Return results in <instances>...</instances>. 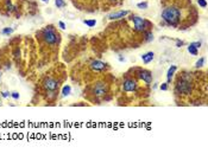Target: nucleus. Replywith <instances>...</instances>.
Segmentation results:
<instances>
[{
  "instance_id": "nucleus-1",
  "label": "nucleus",
  "mask_w": 208,
  "mask_h": 154,
  "mask_svg": "<svg viewBox=\"0 0 208 154\" xmlns=\"http://www.w3.org/2000/svg\"><path fill=\"white\" fill-rule=\"evenodd\" d=\"M162 20L164 22V24L167 26H171V28H177L181 18H182V8L177 5H170L167 6L163 11H162Z\"/></svg>"
},
{
  "instance_id": "nucleus-2",
  "label": "nucleus",
  "mask_w": 208,
  "mask_h": 154,
  "mask_svg": "<svg viewBox=\"0 0 208 154\" xmlns=\"http://www.w3.org/2000/svg\"><path fill=\"white\" fill-rule=\"evenodd\" d=\"M193 92V75L190 72H183L177 81L176 92L180 95H190Z\"/></svg>"
},
{
  "instance_id": "nucleus-3",
  "label": "nucleus",
  "mask_w": 208,
  "mask_h": 154,
  "mask_svg": "<svg viewBox=\"0 0 208 154\" xmlns=\"http://www.w3.org/2000/svg\"><path fill=\"white\" fill-rule=\"evenodd\" d=\"M42 38L43 40L50 45V46H56L60 44L61 42V36L57 31L55 30V28L52 25H49V26H45L43 30H42Z\"/></svg>"
},
{
  "instance_id": "nucleus-4",
  "label": "nucleus",
  "mask_w": 208,
  "mask_h": 154,
  "mask_svg": "<svg viewBox=\"0 0 208 154\" xmlns=\"http://www.w3.org/2000/svg\"><path fill=\"white\" fill-rule=\"evenodd\" d=\"M130 19L132 20L133 26H135V30L137 31V32H144V31L146 30H151V28H152V24L149 20L139 17L137 14H132L130 17Z\"/></svg>"
},
{
  "instance_id": "nucleus-5",
  "label": "nucleus",
  "mask_w": 208,
  "mask_h": 154,
  "mask_svg": "<svg viewBox=\"0 0 208 154\" xmlns=\"http://www.w3.org/2000/svg\"><path fill=\"white\" fill-rule=\"evenodd\" d=\"M43 87L45 90H50V92H57L58 88H60V82L55 78H46L44 82H43Z\"/></svg>"
},
{
  "instance_id": "nucleus-6",
  "label": "nucleus",
  "mask_w": 208,
  "mask_h": 154,
  "mask_svg": "<svg viewBox=\"0 0 208 154\" xmlns=\"http://www.w3.org/2000/svg\"><path fill=\"white\" fill-rule=\"evenodd\" d=\"M123 90L126 92H136L137 90V82L132 78H127L123 82Z\"/></svg>"
},
{
  "instance_id": "nucleus-7",
  "label": "nucleus",
  "mask_w": 208,
  "mask_h": 154,
  "mask_svg": "<svg viewBox=\"0 0 208 154\" xmlns=\"http://www.w3.org/2000/svg\"><path fill=\"white\" fill-rule=\"evenodd\" d=\"M137 75H138L139 78H140L141 81H144L146 84H151V83H152V74H151L149 70H145V69L138 70Z\"/></svg>"
},
{
  "instance_id": "nucleus-8",
  "label": "nucleus",
  "mask_w": 208,
  "mask_h": 154,
  "mask_svg": "<svg viewBox=\"0 0 208 154\" xmlns=\"http://www.w3.org/2000/svg\"><path fill=\"white\" fill-rule=\"evenodd\" d=\"M108 92V86L106 83H97L94 87V95L95 96H104Z\"/></svg>"
},
{
  "instance_id": "nucleus-9",
  "label": "nucleus",
  "mask_w": 208,
  "mask_h": 154,
  "mask_svg": "<svg viewBox=\"0 0 208 154\" xmlns=\"http://www.w3.org/2000/svg\"><path fill=\"white\" fill-rule=\"evenodd\" d=\"M91 69L94 70V71L101 72V71H104V70L107 69V63H104V62H101V61H98V60L92 61L91 62Z\"/></svg>"
},
{
  "instance_id": "nucleus-10",
  "label": "nucleus",
  "mask_w": 208,
  "mask_h": 154,
  "mask_svg": "<svg viewBox=\"0 0 208 154\" xmlns=\"http://www.w3.org/2000/svg\"><path fill=\"white\" fill-rule=\"evenodd\" d=\"M127 14H130V11L123 10V11H117V12H113V13L108 14L107 18L109 20H118V19H121V18H125Z\"/></svg>"
},
{
  "instance_id": "nucleus-11",
  "label": "nucleus",
  "mask_w": 208,
  "mask_h": 154,
  "mask_svg": "<svg viewBox=\"0 0 208 154\" xmlns=\"http://www.w3.org/2000/svg\"><path fill=\"white\" fill-rule=\"evenodd\" d=\"M153 58H155V54L152 51H149V52H145L144 55H141V61H143L144 64L151 63V62L153 61Z\"/></svg>"
},
{
  "instance_id": "nucleus-12",
  "label": "nucleus",
  "mask_w": 208,
  "mask_h": 154,
  "mask_svg": "<svg viewBox=\"0 0 208 154\" xmlns=\"http://www.w3.org/2000/svg\"><path fill=\"white\" fill-rule=\"evenodd\" d=\"M176 70H177V66H176V65H171V66L168 69V72H167V81H168V83L171 82L174 75H175V72H176Z\"/></svg>"
},
{
  "instance_id": "nucleus-13",
  "label": "nucleus",
  "mask_w": 208,
  "mask_h": 154,
  "mask_svg": "<svg viewBox=\"0 0 208 154\" xmlns=\"http://www.w3.org/2000/svg\"><path fill=\"white\" fill-rule=\"evenodd\" d=\"M143 36H144V40L147 42V43H150V42L153 40V33H152V31H150V30L144 31V32H143Z\"/></svg>"
},
{
  "instance_id": "nucleus-14",
  "label": "nucleus",
  "mask_w": 208,
  "mask_h": 154,
  "mask_svg": "<svg viewBox=\"0 0 208 154\" xmlns=\"http://www.w3.org/2000/svg\"><path fill=\"white\" fill-rule=\"evenodd\" d=\"M61 94H62V96H63V97H68L70 94H71V87H70V86H68V84H66V86L62 88Z\"/></svg>"
},
{
  "instance_id": "nucleus-15",
  "label": "nucleus",
  "mask_w": 208,
  "mask_h": 154,
  "mask_svg": "<svg viewBox=\"0 0 208 154\" xmlns=\"http://www.w3.org/2000/svg\"><path fill=\"white\" fill-rule=\"evenodd\" d=\"M187 50H188V52L190 54V55H193V56H198L199 55V49H196L195 46H193V45H188L187 46Z\"/></svg>"
},
{
  "instance_id": "nucleus-16",
  "label": "nucleus",
  "mask_w": 208,
  "mask_h": 154,
  "mask_svg": "<svg viewBox=\"0 0 208 154\" xmlns=\"http://www.w3.org/2000/svg\"><path fill=\"white\" fill-rule=\"evenodd\" d=\"M82 23H83L85 25H87L88 28H94V26L97 25V20H95V19H85Z\"/></svg>"
},
{
  "instance_id": "nucleus-17",
  "label": "nucleus",
  "mask_w": 208,
  "mask_h": 154,
  "mask_svg": "<svg viewBox=\"0 0 208 154\" xmlns=\"http://www.w3.org/2000/svg\"><path fill=\"white\" fill-rule=\"evenodd\" d=\"M55 5L57 8H64L67 6L66 0H55Z\"/></svg>"
},
{
  "instance_id": "nucleus-18",
  "label": "nucleus",
  "mask_w": 208,
  "mask_h": 154,
  "mask_svg": "<svg viewBox=\"0 0 208 154\" xmlns=\"http://www.w3.org/2000/svg\"><path fill=\"white\" fill-rule=\"evenodd\" d=\"M137 8H139V10H147V8H149V4H147V1L138 2V4H137Z\"/></svg>"
},
{
  "instance_id": "nucleus-19",
  "label": "nucleus",
  "mask_w": 208,
  "mask_h": 154,
  "mask_svg": "<svg viewBox=\"0 0 208 154\" xmlns=\"http://www.w3.org/2000/svg\"><path fill=\"white\" fill-rule=\"evenodd\" d=\"M0 32H1V34H4V36H10L11 33H13V29H12V28H4Z\"/></svg>"
},
{
  "instance_id": "nucleus-20",
  "label": "nucleus",
  "mask_w": 208,
  "mask_h": 154,
  "mask_svg": "<svg viewBox=\"0 0 208 154\" xmlns=\"http://www.w3.org/2000/svg\"><path fill=\"white\" fill-rule=\"evenodd\" d=\"M5 8H6L8 12H12V11L14 10V7H13L11 0H6V2H5Z\"/></svg>"
},
{
  "instance_id": "nucleus-21",
  "label": "nucleus",
  "mask_w": 208,
  "mask_h": 154,
  "mask_svg": "<svg viewBox=\"0 0 208 154\" xmlns=\"http://www.w3.org/2000/svg\"><path fill=\"white\" fill-rule=\"evenodd\" d=\"M205 62H206V58H205V57H201L199 61L195 63V68H198V69H199V68H202V66L205 65Z\"/></svg>"
},
{
  "instance_id": "nucleus-22",
  "label": "nucleus",
  "mask_w": 208,
  "mask_h": 154,
  "mask_svg": "<svg viewBox=\"0 0 208 154\" xmlns=\"http://www.w3.org/2000/svg\"><path fill=\"white\" fill-rule=\"evenodd\" d=\"M198 4L201 8H206L207 7V1L206 0H198Z\"/></svg>"
},
{
  "instance_id": "nucleus-23",
  "label": "nucleus",
  "mask_w": 208,
  "mask_h": 154,
  "mask_svg": "<svg viewBox=\"0 0 208 154\" xmlns=\"http://www.w3.org/2000/svg\"><path fill=\"white\" fill-rule=\"evenodd\" d=\"M11 97H12L13 100H19V97H20V95H19V92H11Z\"/></svg>"
},
{
  "instance_id": "nucleus-24",
  "label": "nucleus",
  "mask_w": 208,
  "mask_h": 154,
  "mask_svg": "<svg viewBox=\"0 0 208 154\" xmlns=\"http://www.w3.org/2000/svg\"><path fill=\"white\" fill-rule=\"evenodd\" d=\"M190 45H193V46H195L196 49H199V48H201L202 43H201V42H193V43H190Z\"/></svg>"
},
{
  "instance_id": "nucleus-25",
  "label": "nucleus",
  "mask_w": 208,
  "mask_h": 154,
  "mask_svg": "<svg viewBox=\"0 0 208 154\" xmlns=\"http://www.w3.org/2000/svg\"><path fill=\"white\" fill-rule=\"evenodd\" d=\"M159 88H161V90H163V92H167V90H168V83H162Z\"/></svg>"
},
{
  "instance_id": "nucleus-26",
  "label": "nucleus",
  "mask_w": 208,
  "mask_h": 154,
  "mask_svg": "<svg viewBox=\"0 0 208 154\" xmlns=\"http://www.w3.org/2000/svg\"><path fill=\"white\" fill-rule=\"evenodd\" d=\"M58 28H60L61 30H66V29H67V26H66V24H64L63 22H58Z\"/></svg>"
},
{
  "instance_id": "nucleus-27",
  "label": "nucleus",
  "mask_w": 208,
  "mask_h": 154,
  "mask_svg": "<svg viewBox=\"0 0 208 154\" xmlns=\"http://www.w3.org/2000/svg\"><path fill=\"white\" fill-rule=\"evenodd\" d=\"M184 45V42L183 40H177L176 42V48H182Z\"/></svg>"
},
{
  "instance_id": "nucleus-28",
  "label": "nucleus",
  "mask_w": 208,
  "mask_h": 154,
  "mask_svg": "<svg viewBox=\"0 0 208 154\" xmlns=\"http://www.w3.org/2000/svg\"><path fill=\"white\" fill-rule=\"evenodd\" d=\"M1 96H2L4 98H7V97H10V96H11V94H10L8 92H1Z\"/></svg>"
},
{
  "instance_id": "nucleus-29",
  "label": "nucleus",
  "mask_w": 208,
  "mask_h": 154,
  "mask_svg": "<svg viewBox=\"0 0 208 154\" xmlns=\"http://www.w3.org/2000/svg\"><path fill=\"white\" fill-rule=\"evenodd\" d=\"M119 61H120V62H125L126 60H125V57H123V56H119Z\"/></svg>"
},
{
  "instance_id": "nucleus-30",
  "label": "nucleus",
  "mask_w": 208,
  "mask_h": 154,
  "mask_svg": "<svg viewBox=\"0 0 208 154\" xmlns=\"http://www.w3.org/2000/svg\"><path fill=\"white\" fill-rule=\"evenodd\" d=\"M43 2H49V0H42Z\"/></svg>"
},
{
  "instance_id": "nucleus-31",
  "label": "nucleus",
  "mask_w": 208,
  "mask_h": 154,
  "mask_svg": "<svg viewBox=\"0 0 208 154\" xmlns=\"http://www.w3.org/2000/svg\"><path fill=\"white\" fill-rule=\"evenodd\" d=\"M111 1H117V0H111Z\"/></svg>"
},
{
  "instance_id": "nucleus-32",
  "label": "nucleus",
  "mask_w": 208,
  "mask_h": 154,
  "mask_svg": "<svg viewBox=\"0 0 208 154\" xmlns=\"http://www.w3.org/2000/svg\"><path fill=\"white\" fill-rule=\"evenodd\" d=\"M0 106H1V103H0Z\"/></svg>"
}]
</instances>
